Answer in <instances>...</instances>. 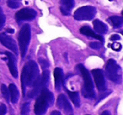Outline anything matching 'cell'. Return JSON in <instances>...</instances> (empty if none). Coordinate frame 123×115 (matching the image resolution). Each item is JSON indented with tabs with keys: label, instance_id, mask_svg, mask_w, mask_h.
I'll return each mask as SVG.
<instances>
[{
	"label": "cell",
	"instance_id": "cell-6",
	"mask_svg": "<svg viewBox=\"0 0 123 115\" xmlns=\"http://www.w3.org/2000/svg\"><path fill=\"white\" fill-rule=\"evenodd\" d=\"M96 14V9L93 6H84L74 12V19L78 21L91 20Z\"/></svg>",
	"mask_w": 123,
	"mask_h": 115
},
{
	"label": "cell",
	"instance_id": "cell-29",
	"mask_svg": "<svg viewBox=\"0 0 123 115\" xmlns=\"http://www.w3.org/2000/svg\"><path fill=\"white\" fill-rule=\"evenodd\" d=\"M120 39H121V38H120V36L118 35V34H113V35L111 36V38H110V40H111V41H115V40H119Z\"/></svg>",
	"mask_w": 123,
	"mask_h": 115
},
{
	"label": "cell",
	"instance_id": "cell-24",
	"mask_svg": "<svg viewBox=\"0 0 123 115\" xmlns=\"http://www.w3.org/2000/svg\"><path fill=\"white\" fill-rule=\"evenodd\" d=\"M7 4L10 9H17L20 6V4L19 2H15V1H12V0H8Z\"/></svg>",
	"mask_w": 123,
	"mask_h": 115
},
{
	"label": "cell",
	"instance_id": "cell-12",
	"mask_svg": "<svg viewBox=\"0 0 123 115\" xmlns=\"http://www.w3.org/2000/svg\"><path fill=\"white\" fill-rule=\"evenodd\" d=\"M60 10L63 15L68 16L70 14L74 6V0H60Z\"/></svg>",
	"mask_w": 123,
	"mask_h": 115
},
{
	"label": "cell",
	"instance_id": "cell-19",
	"mask_svg": "<svg viewBox=\"0 0 123 115\" xmlns=\"http://www.w3.org/2000/svg\"><path fill=\"white\" fill-rule=\"evenodd\" d=\"M108 21L111 24V25L115 28H118L123 24V19L120 16H111L108 19Z\"/></svg>",
	"mask_w": 123,
	"mask_h": 115
},
{
	"label": "cell",
	"instance_id": "cell-8",
	"mask_svg": "<svg viewBox=\"0 0 123 115\" xmlns=\"http://www.w3.org/2000/svg\"><path fill=\"white\" fill-rule=\"evenodd\" d=\"M56 104H57L58 108L62 110L66 114L71 115L73 113V108L71 107L70 103H69L68 99L64 94H60L58 96Z\"/></svg>",
	"mask_w": 123,
	"mask_h": 115
},
{
	"label": "cell",
	"instance_id": "cell-30",
	"mask_svg": "<svg viewBox=\"0 0 123 115\" xmlns=\"http://www.w3.org/2000/svg\"><path fill=\"white\" fill-rule=\"evenodd\" d=\"M51 115H62V113L58 111H53V112H51Z\"/></svg>",
	"mask_w": 123,
	"mask_h": 115
},
{
	"label": "cell",
	"instance_id": "cell-31",
	"mask_svg": "<svg viewBox=\"0 0 123 115\" xmlns=\"http://www.w3.org/2000/svg\"><path fill=\"white\" fill-rule=\"evenodd\" d=\"M100 115H111V113H110L109 111H104Z\"/></svg>",
	"mask_w": 123,
	"mask_h": 115
},
{
	"label": "cell",
	"instance_id": "cell-22",
	"mask_svg": "<svg viewBox=\"0 0 123 115\" xmlns=\"http://www.w3.org/2000/svg\"><path fill=\"white\" fill-rule=\"evenodd\" d=\"M1 92H2L3 96L4 97V98H5V99H6V101L9 102V89H8V87H7V86H6L4 84H3L2 86H1Z\"/></svg>",
	"mask_w": 123,
	"mask_h": 115
},
{
	"label": "cell",
	"instance_id": "cell-17",
	"mask_svg": "<svg viewBox=\"0 0 123 115\" xmlns=\"http://www.w3.org/2000/svg\"><path fill=\"white\" fill-rule=\"evenodd\" d=\"M9 91L10 93V98H11V102L13 103H15L19 100V91L18 88L16 87V86L13 83H11L9 86Z\"/></svg>",
	"mask_w": 123,
	"mask_h": 115
},
{
	"label": "cell",
	"instance_id": "cell-1",
	"mask_svg": "<svg viewBox=\"0 0 123 115\" xmlns=\"http://www.w3.org/2000/svg\"><path fill=\"white\" fill-rule=\"evenodd\" d=\"M39 76L38 66L34 61H30L24 66L21 74V85L23 94L25 95L26 87H32L35 81Z\"/></svg>",
	"mask_w": 123,
	"mask_h": 115
},
{
	"label": "cell",
	"instance_id": "cell-23",
	"mask_svg": "<svg viewBox=\"0 0 123 115\" xmlns=\"http://www.w3.org/2000/svg\"><path fill=\"white\" fill-rule=\"evenodd\" d=\"M4 24H5V16H4L2 8L0 7V30L4 28Z\"/></svg>",
	"mask_w": 123,
	"mask_h": 115
},
{
	"label": "cell",
	"instance_id": "cell-25",
	"mask_svg": "<svg viewBox=\"0 0 123 115\" xmlns=\"http://www.w3.org/2000/svg\"><path fill=\"white\" fill-rule=\"evenodd\" d=\"M109 46H111L114 51H121V45L118 42H114L113 44H111V46L109 45Z\"/></svg>",
	"mask_w": 123,
	"mask_h": 115
},
{
	"label": "cell",
	"instance_id": "cell-14",
	"mask_svg": "<svg viewBox=\"0 0 123 115\" xmlns=\"http://www.w3.org/2000/svg\"><path fill=\"white\" fill-rule=\"evenodd\" d=\"M41 89H42V86H41V76H39L37 77V79L35 81L34 84H33L32 90L29 93V97L31 98H35L36 97H37L39 95Z\"/></svg>",
	"mask_w": 123,
	"mask_h": 115
},
{
	"label": "cell",
	"instance_id": "cell-27",
	"mask_svg": "<svg viewBox=\"0 0 123 115\" xmlns=\"http://www.w3.org/2000/svg\"><path fill=\"white\" fill-rule=\"evenodd\" d=\"M6 112H7V108L4 104L0 105V115H5Z\"/></svg>",
	"mask_w": 123,
	"mask_h": 115
},
{
	"label": "cell",
	"instance_id": "cell-10",
	"mask_svg": "<svg viewBox=\"0 0 123 115\" xmlns=\"http://www.w3.org/2000/svg\"><path fill=\"white\" fill-rule=\"evenodd\" d=\"M91 72L94 78V81L98 90L100 92H104L105 90V81L103 71L100 69H94Z\"/></svg>",
	"mask_w": 123,
	"mask_h": 115
},
{
	"label": "cell",
	"instance_id": "cell-11",
	"mask_svg": "<svg viewBox=\"0 0 123 115\" xmlns=\"http://www.w3.org/2000/svg\"><path fill=\"white\" fill-rule=\"evenodd\" d=\"M5 55L8 57V66H9V71H10L12 76L16 78L18 76V71L17 67H16L15 56L13 54H11L10 52H9V51H5Z\"/></svg>",
	"mask_w": 123,
	"mask_h": 115
},
{
	"label": "cell",
	"instance_id": "cell-13",
	"mask_svg": "<svg viewBox=\"0 0 123 115\" xmlns=\"http://www.w3.org/2000/svg\"><path fill=\"white\" fill-rule=\"evenodd\" d=\"M54 77H55V88L57 91H60L62 86L63 82V71L60 67H56L54 70Z\"/></svg>",
	"mask_w": 123,
	"mask_h": 115
},
{
	"label": "cell",
	"instance_id": "cell-28",
	"mask_svg": "<svg viewBox=\"0 0 123 115\" xmlns=\"http://www.w3.org/2000/svg\"><path fill=\"white\" fill-rule=\"evenodd\" d=\"M39 61H40V63H41V66H42V67H43V68H46V67H47V66H49L48 62H47L46 61H45V60L40 59V60H39Z\"/></svg>",
	"mask_w": 123,
	"mask_h": 115
},
{
	"label": "cell",
	"instance_id": "cell-4",
	"mask_svg": "<svg viewBox=\"0 0 123 115\" xmlns=\"http://www.w3.org/2000/svg\"><path fill=\"white\" fill-rule=\"evenodd\" d=\"M30 40H31V27L29 24H25L22 26L19 34V45L22 58H24L26 55Z\"/></svg>",
	"mask_w": 123,
	"mask_h": 115
},
{
	"label": "cell",
	"instance_id": "cell-3",
	"mask_svg": "<svg viewBox=\"0 0 123 115\" xmlns=\"http://www.w3.org/2000/svg\"><path fill=\"white\" fill-rule=\"evenodd\" d=\"M78 69L80 71L84 81V87L82 89L83 96L86 98H89V99L94 98L95 97V93H94V85H93V81L90 75H89V72L83 65H79Z\"/></svg>",
	"mask_w": 123,
	"mask_h": 115
},
{
	"label": "cell",
	"instance_id": "cell-21",
	"mask_svg": "<svg viewBox=\"0 0 123 115\" xmlns=\"http://www.w3.org/2000/svg\"><path fill=\"white\" fill-rule=\"evenodd\" d=\"M30 113V103H25L22 105V108H21V112L20 115H28Z\"/></svg>",
	"mask_w": 123,
	"mask_h": 115
},
{
	"label": "cell",
	"instance_id": "cell-20",
	"mask_svg": "<svg viewBox=\"0 0 123 115\" xmlns=\"http://www.w3.org/2000/svg\"><path fill=\"white\" fill-rule=\"evenodd\" d=\"M49 78H50V73L47 70H45L42 73V76H41V86L43 88H46L49 82Z\"/></svg>",
	"mask_w": 123,
	"mask_h": 115
},
{
	"label": "cell",
	"instance_id": "cell-32",
	"mask_svg": "<svg viewBox=\"0 0 123 115\" xmlns=\"http://www.w3.org/2000/svg\"><path fill=\"white\" fill-rule=\"evenodd\" d=\"M7 32H9V33H14V29H7Z\"/></svg>",
	"mask_w": 123,
	"mask_h": 115
},
{
	"label": "cell",
	"instance_id": "cell-5",
	"mask_svg": "<svg viewBox=\"0 0 123 115\" xmlns=\"http://www.w3.org/2000/svg\"><path fill=\"white\" fill-rule=\"evenodd\" d=\"M105 73L107 77L115 83L121 82V69L118 64L111 59L108 61L105 67Z\"/></svg>",
	"mask_w": 123,
	"mask_h": 115
},
{
	"label": "cell",
	"instance_id": "cell-9",
	"mask_svg": "<svg viewBox=\"0 0 123 115\" xmlns=\"http://www.w3.org/2000/svg\"><path fill=\"white\" fill-rule=\"evenodd\" d=\"M0 43L4 45L6 48H8L9 50L12 51L14 53H15V55L18 54V48L17 46H16V43L14 41V40L13 38H11L10 36L7 35L4 33L0 34Z\"/></svg>",
	"mask_w": 123,
	"mask_h": 115
},
{
	"label": "cell",
	"instance_id": "cell-16",
	"mask_svg": "<svg viewBox=\"0 0 123 115\" xmlns=\"http://www.w3.org/2000/svg\"><path fill=\"white\" fill-rule=\"evenodd\" d=\"M94 24V30L96 31V33L99 34H105L108 30V27L105 23L101 22L99 19H95V20L93 22Z\"/></svg>",
	"mask_w": 123,
	"mask_h": 115
},
{
	"label": "cell",
	"instance_id": "cell-26",
	"mask_svg": "<svg viewBox=\"0 0 123 115\" xmlns=\"http://www.w3.org/2000/svg\"><path fill=\"white\" fill-rule=\"evenodd\" d=\"M101 46L102 45L100 44V43L99 42H91L90 44H89V46H90L92 49L94 50H99L101 48Z\"/></svg>",
	"mask_w": 123,
	"mask_h": 115
},
{
	"label": "cell",
	"instance_id": "cell-15",
	"mask_svg": "<svg viewBox=\"0 0 123 115\" xmlns=\"http://www.w3.org/2000/svg\"><path fill=\"white\" fill-rule=\"evenodd\" d=\"M80 33L83 34H84V35H86V36H89V37H92V38H94V39L99 40L101 42L104 41V39H103L102 36L99 35V34H97L96 33H94L89 26H87V25L83 26V27L80 29Z\"/></svg>",
	"mask_w": 123,
	"mask_h": 115
},
{
	"label": "cell",
	"instance_id": "cell-33",
	"mask_svg": "<svg viewBox=\"0 0 123 115\" xmlns=\"http://www.w3.org/2000/svg\"><path fill=\"white\" fill-rule=\"evenodd\" d=\"M110 1H111V0H110Z\"/></svg>",
	"mask_w": 123,
	"mask_h": 115
},
{
	"label": "cell",
	"instance_id": "cell-2",
	"mask_svg": "<svg viewBox=\"0 0 123 115\" xmlns=\"http://www.w3.org/2000/svg\"><path fill=\"white\" fill-rule=\"evenodd\" d=\"M54 98L53 95L47 88L41 89L39 93L37 100L35 103V114L36 115H44L49 107L53 104Z\"/></svg>",
	"mask_w": 123,
	"mask_h": 115
},
{
	"label": "cell",
	"instance_id": "cell-18",
	"mask_svg": "<svg viewBox=\"0 0 123 115\" xmlns=\"http://www.w3.org/2000/svg\"><path fill=\"white\" fill-rule=\"evenodd\" d=\"M68 94L69 98L70 99L72 100V102L74 103V104L75 105L77 108L80 107V99H79V93L77 92H71L68 91V90H66Z\"/></svg>",
	"mask_w": 123,
	"mask_h": 115
},
{
	"label": "cell",
	"instance_id": "cell-7",
	"mask_svg": "<svg viewBox=\"0 0 123 115\" xmlns=\"http://www.w3.org/2000/svg\"><path fill=\"white\" fill-rule=\"evenodd\" d=\"M37 15V13L36 10L30 8H24L18 11L15 14V19L18 21H23V20H32Z\"/></svg>",
	"mask_w": 123,
	"mask_h": 115
}]
</instances>
